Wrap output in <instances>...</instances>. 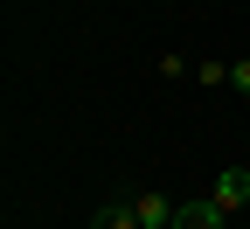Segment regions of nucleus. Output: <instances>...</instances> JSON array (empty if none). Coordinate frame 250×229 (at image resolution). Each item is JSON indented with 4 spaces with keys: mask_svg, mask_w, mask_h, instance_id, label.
I'll use <instances>...</instances> for the list:
<instances>
[{
    "mask_svg": "<svg viewBox=\"0 0 250 229\" xmlns=\"http://www.w3.org/2000/svg\"><path fill=\"white\" fill-rule=\"evenodd\" d=\"M229 215L215 208V202H181V215H174V229H223Z\"/></svg>",
    "mask_w": 250,
    "mask_h": 229,
    "instance_id": "3",
    "label": "nucleus"
},
{
    "mask_svg": "<svg viewBox=\"0 0 250 229\" xmlns=\"http://www.w3.org/2000/svg\"><path fill=\"white\" fill-rule=\"evenodd\" d=\"M90 229H139V208L132 202H104L98 215H90Z\"/></svg>",
    "mask_w": 250,
    "mask_h": 229,
    "instance_id": "4",
    "label": "nucleus"
},
{
    "mask_svg": "<svg viewBox=\"0 0 250 229\" xmlns=\"http://www.w3.org/2000/svg\"><path fill=\"white\" fill-rule=\"evenodd\" d=\"M132 208H139V229H174V215H181V202H167L160 187L132 194Z\"/></svg>",
    "mask_w": 250,
    "mask_h": 229,
    "instance_id": "2",
    "label": "nucleus"
},
{
    "mask_svg": "<svg viewBox=\"0 0 250 229\" xmlns=\"http://www.w3.org/2000/svg\"><path fill=\"white\" fill-rule=\"evenodd\" d=\"M208 202L223 208V215H236V208L250 202V167H223V174H215V187H208Z\"/></svg>",
    "mask_w": 250,
    "mask_h": 229,
    "instance_id": "1",
    "label": "nucleus"
},
{
    "mask_svg": "<svg viewBox=\"0 0 250 229\" xmlns=\"http://www.w3.org/2000/svg\"><path fill=\"white\" fill-rule=\"evenodd\" d=\"M229 83H236V97H250V62H236V70H229Z\"/></svg>",
    "mask_w": 250,
    "mask_h": 229,
    "instance_id": "5",
    "label": "nucleus"
}]
</instances>
